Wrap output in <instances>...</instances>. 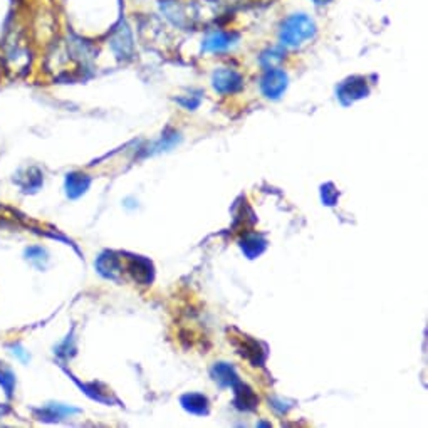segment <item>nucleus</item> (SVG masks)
Segmentation results:
<instances>
[{"mask_svg": "<svg viewBox=\"0 0 428 428\" xmlns=\"http://www.w3.org/2000/svg\"><path fill=\"white\" fill-rule=\"evenodd\" d=\"M282 59H284V51L279 49V47H274V49H268L265 52H262L260 64L264 65L265 69H272L274 65H277Z\"/></svg>", "mask_w": 428, "mask_h": 428, "instance_id": "nucleus-15", "label": "nucleus"}, {"mask_svg": "<svg viewBox=\"0 0 428 428\" xmlns=\"http://www.w3.org/2000/svg\"><path fill=\"white\" fill-rule=\"evenodd\" d=\"M240 341H242V346H240V353H242V355H246L248 360L254 361L256 365H260L262 361H264V353L259 349V343H256L254 339H248L247 336H242Z\"/></svg>", "mask_w": 428, "mask_h": 428, "instance_id": "nucleus-10", "label": "nucleus"}, {"mask_svg": "<svg viewBox=\"0 0 428 428\" xmlns=\"http://www.w3.org/2000/svg\"><path fill=\"white\" fill-rule=\"evenodd\" d=\"M264 247H265V242L260 237H257V235H251V237L242 240V248L246 251V254L248 257L259 256L260 252L264 251Z\"/></svg>", "mask_w": 428, "mask_h": 428, "instance_id": "nucleus-14", "label": "nucleus"}, {"mask_svg": "<svg viewBox=\"0 0 428 428\" xmlns=\"http://www.w3.org/2000/svg\"><path fill=\"white\" fill-rule=\"evenodd\" d=\"M109 44H111V49L116 54V58H131V54H133V36H131V30L125 20H121L120 24L113 29L111 37H109Z\"/></svg>", "mask_w": 428, "mask_h": 428, "instance_id": "nucleus-2", "label": "nucleus"}, {"mask_svg": "<svg viewBox=\"0 0 428 428\" xmlns=\"http://www.w3.org/2000/svg\"><path fill=\"white\" fill-rule=\"evenodd\" d=\"M287 81H289L287 80V74L281 71V69H265V74L260 80V89L265 98L279 99L284 94V91H286Z\"/></svg>", "mask_w": 428, "mask_h": 428, "instance_id": "nucleus-3", "label": "nucleus"}, {"mask_svg": "<svg viewBox=\"0 0 428 428\" xmlns=\"http://www.w3.org/2000/svg\"><path fill=\"white\" fill-rule=\"evenodd\" d=\"M317 27L314 20L306 14H292L287 17L279 29V39L282 46L299 47L316 36Z\"/></svg>", "mask_w": 428, "mask_h": 428, "instance_id": "nucleus-1", "label": "nucleus"}, {"mask_svg": "<svg viewBox=\"0 0 428 428\" xmlns=\"http://www.w3.org/2000/svg\"><path fill=\"white\" fill-rule=\"evenodd\" d=\"M239 41L235 32H225V30H213L203 41V51L207 52H224Z\"/></svg>", "mask_w": 428, "mask_h": 428, "instance_id": "nucleus-6", "label": "nucleus"}, {"mask_svg": "<svg viewBox=\"0 0 428 428\" xmlns=\"http://www.w3.org/2000/svg\"><path fill=\"white\" fill-rule=\"evenodd\" d=\"M14 383H15V378H14V374L11 373V370L4 368V366L0 365V385L6 388V393L8 396L12 395V390H14Z\"/></svg>", "mask_w": 428, "mask_h": 428, "instance_id": "nucleus-16", "label": "nucleus"}, {"mask_svg": "<svg viewBox=\"0 0 428 428\" xmlns=\"http://www.w3.org/2000/svg\"><path fill=\"white\" fill-rule=\"evenodd\" d=\"M333 0H313L314 6H327V4H331Z\"/></svg>", "mask_w": 428, "mask_h": 428, "instance_id": "nucleus-17", "label": "nucleus"}, {"mask_svg": "<svg viewBox=\"0 0 428 428\" xmlns=\"http://www.w3.org/2000/svg\"><path fill=\"white\" fill-rule=\"evenodd\" d=\"M89 177L81 172H73L65 177V191L71 199H77L89 189Z\"/></svg>", "mask_w": 428, "mask_h": 428, "instance_id": "nucleus-7", "label": "nucleus"}, {"mask_svg": "<svg viewBox=\"0 0 428 428\" xmlns=\"http://www.w3.org/2000/svg\"><path fill=\"white\" fill-rule=\"evenodd\" d=\"M235 393H237V398H235V403H237V407L239 408H246V410H251V408H254L256 405H257V396L254 395V393H252V390L251 388H247V386H242V385H239V383H235Z\"/></svg>", "mask_w": 428, "mask_h": 428, "instance_id": "nucleus-12", "label": "nucleus"}, {"mask_svg": "<svg viewBox=\"0 0 428 428\" xmlns=\"http://www.w3.org/2000/svg\"><path fill=\"white\" fill-rule=\"evenodd\" d=\"M370 93L368 82L365 77H349L344 82H341L338 87V98L341 99L343 104H351L358 101V99L365 98Z\"/></svg>", "mask_w": 428, "mask_h": 428, "instance_id": "nucleus-5", "label": "nucleus"}, {"mask_svg": "<svg viewBox=\"0 0 428 428\" xmlns=\"http://www.w3.org/2000/svg\"><path fill=\"white\" fill-rule=\"evenodd\" d=\"M213 374H215V379H218L222 385L234 386L235 383H239L237 374H235L232 366L229 365H217L215 368H213Z\"/></svg>", "mask_w": 428, "mask_h": 428, "instance_id": "nucleus-13", "label": "nucleus"}, {"mask_svg": "<svg viewBox=\"0 0 428 428\" xmlns=\"http://www.w3.org/2000/svg\"><path fill=\"white\" fill-rule=\"evenodd\" d=\"M98 269L103 276L113 279L121 270L120 259L113 254H104V256H101V259L98 260Z\"/></svg>", "mask_w": 428, "mask_h": 428, "instance_id": "nucleus-11", "label": "nucleus"}, {"mask_svg": "<svg viewBox=\"0 0 428 428\" xmlns=\"http://www.w3.org/2000/svg\"><path fill=\"white\" fill-rule=\"evenodd\" d=\"M183 407H185L189 412L196 413V415H203L207 413L208 408V401L203 395H196V393H191V395H187L182 398Z\"/></svg>", "mask_w": 428, "mask_h": 428, "instance_id": "nucleus-9", "label": "nucleus"}, {"mask_svg": "<svg viewBox=\"0 0 428 428\" xmlns=\"http://www.w3.org/2000/svg\"><path fill=\"white\" fill-rule=\"evenodd\" d=\"M212 84L217 93L220 94H232L242 89L244 80L242 76L234 69L220 68L212 74Z\"/></svg>", "mask_w": 428, "mask_h": 428, "instance_id": "nucleus-4", "label": "nucleus"}, {"mask_svg": "<svg viewBox=\"0 0 428 428\" xmlns=\"http://www.w3.org/2000/svg\"><path fill=\"white\" fill-rule=\"evenodd\" d=\"M131 274L133 277L139 282H151L153 272H151V264L145 259H139V257H134L133 262H131Z\"/></svg>", "mask_w": 428, "mask_h": 428, "instance_id": "nucleus-8", "label": "nucleus"}]
</instances>
